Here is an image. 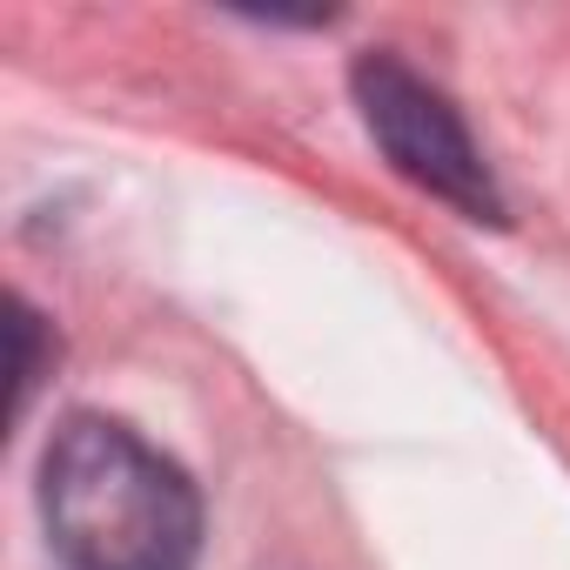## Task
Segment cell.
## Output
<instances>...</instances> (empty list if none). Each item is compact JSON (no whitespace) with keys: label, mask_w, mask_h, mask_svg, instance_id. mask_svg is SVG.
<instances>
[{"label":"cell","mask_w":570,"mask_h":570,"mask_svg":"<svg viewBox=\"0 0 570 570\" xmlns=\"http://www.w3.org/2000/svg\"><path fill=\"white\" fill-rule=\"evenodd\" d=\"M35 336H41V316L28 303H14V416L35 396Z\"/></svg>","instance_id":"cell-3"},{"label":"cell","mask_w":570,"mask_h":570,"mask_svg":"<svg viewBox=\"0 0 570 570\" xmlns=\"http://www.w3.org/2000/svg\"><path fill=\"white\" fill-rule=\"evenodd\" d=\"M41 523L68 570H188L202 550L188 470L115 416H68L48 436Z\"/></svg>","instance_id":"cell-1"},{"label":"cell","mask_w":570,"mask_h":570,"mask_svg":"<svg viewBox=\"0 0 570 570\" xmlns=\"http://www.w3.org/2000/svg\"><path fill=\"white\" fill-rule=\"evenodd\" d=\"M350 95L363 108L370 141L390 155V168L403 181L450 202L470 222H503V195H497V181H490V168H483V155H476V141L443 88H430L410 61L376 48V55H356Z\"/></svg>","instance_id":"cell-2"}]
</instances>
